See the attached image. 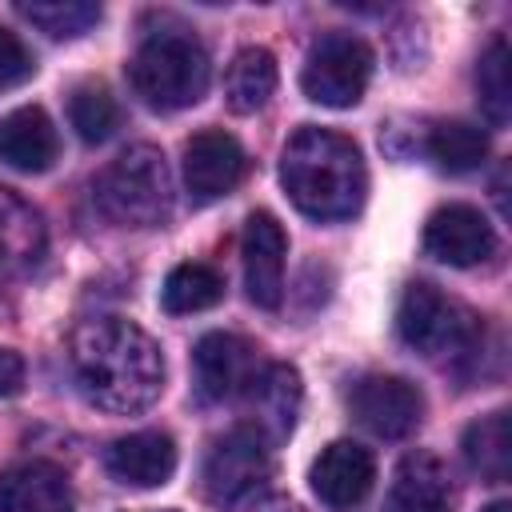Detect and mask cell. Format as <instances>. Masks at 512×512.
Masks as SVG:
<instances>
[{"mask_svg":"<svg viewBox=\"0 0 512 512\" xmlns=\"http://www.w3.org/2000/svg\"><path fill=\"white\" fill-rule=\"evenodd\" d=\"M268 480H272V444L248 424L224 432L204 460V488L208 500L220 508L256 500V492Z\"/></svg>","mask_w":512,"mask_h":512,"instance_id":"cell-7","label":"cell"},{"mask_svg":"<svg viewBox=\"0 0 512 512\" xmlns=\"http://www.w3.org/2000/svg\"><path fill=\"white\" fill-rule=\"evenodd\" d=\"M244 404H248V428H256L268 444H280L300 416L304 404V384L300 372L292 364H264L256 372V380L244 388Z\"/></svg>","mask_w":512,"mask_h":512,"instance_id":"cell-14","label":"cell"},{"mask_svg":"<svg viewBox=\"0 0 512 512\" xmlns=\"http://www.w3.org/2000/svg\"><path fill=\"white\" fill-rule=\"evenodd\" d=\"M424 252L440 264L472 268L496 252V232L472 204H444L424 224Z\"/></svg>","mask_w":512,"mask_h":512,"instance_id":"cell-12","label":"cell"},{"mask_svg":"<svg viewBox=\"0 0 512 512\" xmlns=\"http://www.w3.org/2000/svg\"><path fill=\"white\" fill-rule=\"evenodd\" d=\"M76 388L88 404L112 416H136L152 408L164 392L160 344L124 316L80 320L68 344Z\"/></svg>","mask_w":512,"mask_h":512,"instance_id":"cell-1","label":"cell"},{"mask_svg":"<svg viewBox=\"0 0 512 512\" xmlns=\"http://www.w3.org/2000/svg\"><path fill=\"white\" fill-rule=\"evenodd\" d=\"M396 332L412 352L428 360H456L472 356L480 340V320L460 300L444 296L436 284L412 280L396 304Z\"/></svg>","mask_w":512,"mask_h":512,"instance_id":"cell-5","label":"cell"},{"mask_svg":"<svg viewBox=\"0 0 512 512\" xmlns=\"http://www.w3.org/2000/svg\"><path fill=\"white\" fill-rule=\"evenodd\" d=\"M20 384H24V360L12 348H0V396L20 392Z\"/></svg>","mask_w":512,"mask_h":512,"instance_id":"cell-28","label":"cell"},{"mask_svg":"<svg viewBox=\"0 0 512 512\" xmlns=\"http://www.w3.org/2000/svg\"><path fill=\"white\" fill-rule=\"evenodd\" d=\"M16 12L52 40H72L100 24V4L92 0H32V4H16Z\"/></svg>","mask_w":512,"mask_h":512,"instance_id":"cell-24","label":"cell"},{"mask_svg":"<svg viewBox=\"0 0 512 512\" xmlns=\"http://www.w3.org/2000/svg\"><path fill=\"white\" fill-rule=\"evenodd\" d=\"M484 512H512V504H508V500H492Z\"/></svg>","mask_w":512,"mask_h":512,"instance_id":"cell-30","label":"cell"},{"mask_svg":"<svg viewBox=\"0 0 512 512\" xmlns=\"http://www.w3.org/2000/svg\"><path fill=\"white\" fill-rule=\"evenodd\" d=\"M208 80H212L208 52L184 28H168V32L144 36V44L136 48V56L128 60V84H132V92L148 108H160V112L192 108L196 100H204Z\"/></svg>","mask_w":512,"mask_h":512,"instance_id":"cell-3","label":"cell"},{"mask_svg":"<svg viewBox=\"0 0 512 512\" xmlns=\"http://www.w3.org/2000/svg\"><path fill=\"white\" fill-rule=\"evenodd\" d=\"M168 512H172V508H168Z\"/></svg>","mask_w":512,"mask_h":512,"instance_id":"cell-31","label":"cell"},{"mask_svg":"<svg viewBox=\"0 0 512 512\" xmlns=\"http://www.w3.org/2000/svg\"><path fill=\"white\" fill-rule=\"evenodd\" d=\"M464 460H468V468L472 472H480L484 480H492V484H500V480H508V472H512V440H508V412L504 408H496V412H488V416H480V420H472L468 428H464Z\"/></svg>","mask_w":512,"mask_h":512,"instance_id":"cell-20","label":"cell"},{"mask_svg":"<svg viewBox=\"0 0 512 512\" xmlns=\"http://www.w3.org/2000/svg\"><path fill=\"white\" fill-rule=\"evenodd\" d=\"M284 256L288 236L272 212H252L240 232V264H244V288L248 300L264 312H276L284 304Z\"/></svg>","mask_w":512,"mask_h":512,"instance_id":"cell-9","label":"cell"},{"mask_svg":"<svg viewBox=\"0 0 512 512\" xmlns=\"http://www.w3.org/2000/svg\"><path fill=\"white\" fill-rule=\"evenodd\" d=\"M0 512H72V484L48 460L4 468L0 472Z\"/></svg>","mask_w":512,"mask_h":512,"instance_id":"cell-17","label":"cell"},{"mask_svg":"<svg viewBox=\"0 0 512 512\" xmlns=\"http://www.w3.org/2000/svg\"><path fill=\"white\" fill-rule=\"evenodd\" d=\"M248 512H300L292 500H280V496H264V500H252Z\"/></svg>","mask_w":512,"mask_h":512,"instance_id":"cell-29","label":"cell"},{"mask_svg":"<svg viewBox=\"0 0 512 512\" xmlns=\"http://www.w3.org/2000/svg\"><path fill=\"white\" fill-rule=\"evenodd\" d=\"M280 184L304 216L332 224L360 212L368 172L356 140L332 128L304 124L280 152Z\"/></svg>","mask_w":512,"mask_h":512,"instance_id":"cell-2","label":"cell"},{"mask_svg":"<svg viewBox=\"0 0 512 512\" xmlns=\"http://www.w3.org/2000/svg\"><path fill=\"white\" fill-rule=\"evenodd\" d=\"M388 512H452V476L432 452H408L396 464Z\"/></svg>","mask_w":512,"mask_h":512,"instance_id":"cell-18","label":"cell"},{"mask_svg":"<svg viewBox=\"0 0 512 512\" xmlns=\"http://www.w3.org/2000/svg\"><path fill=\"white\" fill-rule=\"evenodd\" d=\"M224 92L232 112H256L276 92V56L268 48H240L228 64Z\"/></svg>","mask_w":512,"mask_h":512,"instance_id":"cell-22","label":"cell"},{"mask_svg":"<svg viewBox=\"0 0 512 512\" xmlns=\"http://www.w3.org/2000/svg\"><path fill=\"white\" fill-rule=\"evenodd\" d=\"M348 412L356 416L360 428H368L372 436L380 440H400L408 436L420 416H424V396L412 380L404 376H384V372H372V376H360L352 388H348Z\"/></svg>","mask_w":512,"mask_h":512,"instance_id":"cell-8","label":"cell"},{"mask_svg":"<svg viewBox=\"0 0 512 512\" xmlns=\"http://www.w3.org/2000/svg\"><path fill=\"white\" fill-rule=\"evenodd\" d=\"M428 156L444 168V172H472L484 164L488 156V136L480 132V124L468 120H440L428 132Z\"/></svg>","mask_w":512,"mask_h":512,"instance_id":"cell-23","label":"cell"},{"mask_svg":"<svg viewBox=\"0 0 512 512\" xmlns=\"http://www.w3.org/2000/svg\"><path fill=\"white\" fill-rule=\"evenodd\" d=\"M44 224L32 204L0 184V276H24L44 256Z\"/></svg>","mask_w":512,"mask_h":512,"instance_id":"cell-19","label":"cell"},{"mask_svg":"<svg viewBox=\"0 0 512 512\" xmlns=\"http://www.w3.org/2000/svg\"><path fill=\"white\" fill-rule=\"evenodd\" d=\"M244 172H248V156L240 140L224 128H200L184 144V184L200 204L228 196L244 180Z\"/></svg>","mask_w":512,"mask_h":512,"instance_id":"cell-11","label":"cell"},{"mask_svg":"<svg viewBox=\"0 0 512 512\" xmlns=\"http://www.w3.org/2000/svg\"><path fill=\"white\" fill-rule=\"evenodd\" d=\"M68 120L80 140L100 144L120 128V104L104 84H80L68 100Z\"/></svg>","mask_w":512,"mask_h":512,"instance_id":"cell-25","label":"cell"},{"mask_svg":"<svg viewBox=\"0 0 512 512\" xmlns=\"http://www.w3.org/2000/svg\"><path fill=\"white\" fill-rule=\"evenodd\" d=\"M36 72V60L32 52L24 48V40L0 24V88H12V84H24L28 76Z\"/></svg>","mask_w":512,"mask_h":512,"instance_id":"cell-27","label":"cell"},{"mask_svg":"<svg viewBox=\"0 0 512 512\" xmlns=\"http://www.w3.org/2000/svg\"><path fill=\"white\" fill-rule=\"evenodd\" d=\"M372 80V48L352 32H328L312 44L300 88L308 100L324 108H352L360 104L364 88Z\"/></svg>","mask_w":512,"mask_h":512,"instance_id":"cell-6","label":"cell"},{"mask_svg":"<svg viewBox=\"0 0 512 512\" xmlns=\"http://www.w3.org/2000/svg\"><path fill=\"white\" fill-rule=\"evenodd\" d=\"M224 300V276L212 264L200 260H184L168 272L164 288H160V304L172 316H188V312H204L212 304Z\"/></svg>","mask_w":512,"mask_h":512,"instance_id":"cell-21","label":"cell"},{"mask_svg":"<svg viewBox=\"0 0 512 512\" xmlns=\"http://www.w3.org/2000/svg\"><path fill=\"white\" fill-rule=\"evenodd\" d=\"M96 204L124 228H156L172 212V172L160 148L132 144L96 176Z\"/></svg>","mask_w":512,"mask_h":512,"instance_id":"cell-4","label":"cell"},{"mask_svg":"<svg viewBox=\"0 0 512 512\" xmlns=\"http://www.w3.org/2000/svg\"><path fill=\"white\" fill-rule=\"evenodd\" d=\"M60 156V136L40 104H24L0 120V160L16 172H48Z\"/></svg>","mask_w":512,"mask_h":512,"instance_id":"cell-16","label":"cell"},{"mask_svg":"<svg viewBox=\"0 0 512 512\" xmlns=\"http://www.w3.org/2000/svg\"><path fill=\"white\" fill-rule=\"evenodd\" d=\"M372 480H376V460L356 440H332L312 464V492L332 512H352L356 504H364Z\"/></svg>","mask_w":512,"mask_h":512,"instance_id":"cell-13","label":"cell"},{"mask_svg":"<svg viewBox=\"0 0 512 512\" xmlns=\"http://www.w3.org/2000/svg\"><path fill=\"white\" fill-rule=\"evenodd\" d=\"M260 356L244 336L232 332H208L200 336V344L192 348V372H196V392L200 400L216 404V400H232L244 396V388L256 380L260 372Z\"/></svg>","mask_w":512,"mask_h":512,"instance_id":"cell-10","label":"cell"},{"mask_svg":"<svg viewBox=\"0 0 512 512\" xmlns=\"http://www.w3.org/2000/svg\"><path fill=\"white\" fill-rule=\"evenodd\" d=\"M104 468L128 488H160L176 472V444L168 432H128L108 444Z\"/></svg>","mask_w":512,"mask_h":512,"instance_id":"cell-15","label":"cell"},{"mask_svg":"<svg viewBox=\"0 0 512 512\" xmlns=\"http://www.w3.org/2000/svg\"><path fill=\"white\" fill-rule=\"evenodd\" d=\"M476 92H480L484 116L496 128L508 124V112H512V76H508V40L504 36H496L488 44V52L480 56V64H476Z\"/></svg>","mask_w":512,"mask_h":512,"instance_id":"cell-26","label":"cell"}]
</instances>
